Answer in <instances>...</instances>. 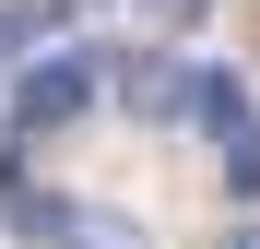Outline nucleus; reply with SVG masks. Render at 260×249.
Returning <instances> with one entry per match:
<instances>
[{"instance_id":"f257e3e1","label":"nucleus","mask_w":260,"mask_h":249,"mask_svg":"<svg viewBox=\"0 0 260 249\" xmlns=\"http://www.w3.org/2000/svg\"><path fill=\"white\" fill-rule=\"evenodd\" d=\"M83 107H95V60H83V48H48V60L12 83V131H24V143H36V131H71Z\"/></svg>"},{"instance_id":"f03ea898","label":"nucleus","mask_w":260,"mask_h":249,"mask_svg":"<svg viewBox=\"0 0 260 249\" xmlns=\"http://www.w3.org/2000/svg\"><path fill=\"white\" fill-rule=\"evenodd\" d=\"M118 95L142 107V119H201V71H189L178 48H130V60H118Z\"/></svg>"},{"instance_id":"7ed1b4c3","label":"nucleus","mask_w":260,"mask_h":249,"mask_svg":"<svg viewBox=\"0 0 260 249\" xmlns=\"http://www.w3.org/2000/svg\"><path fill=\"white\" fill-rule=\"evenodd\" d=\"M213 154H225V190H237V202H260V119H248V131H225Z\"/></svg>"},{"instance_id":"20e7f679","label":"nucleus","mask_w":260,"mask_h":249,"mask_svg":"<svg viewBox=\"0 0 260 249\" xmlns=\"http://www.w3.org/2000/svg\"><path fill=\"white\" fill-rule=\"evenodd\" d=\"M59 249H142V226H118V214H83V226H71Z\"/></svg>"},{"instance_id":"39448f33","label":"nucleus","mask_w":260,"mask_h":249,"mask_svg":"<svg viewBox=\"0 0 260 249\" xmlns=\"http://www.w3.org/2000/svg\"><path fill=\"white\" fill-rule=\"evenodd\" d=\"M142 12H154V24H201V0H142Z\"/></svg>"},{"instance_id":"423d86ee","label":"nucleus","mask_w":260,"mask_h":249,"mask_svg":"<svg viewBox=\"0 0 260 249\" xmlns=\"http://www.w3.org/2000/svg\"><path fill=\"white\" fill-rule=\"evenodd\" d=\"M225 249H260V214H237V226H225Z\"/></svg>"}]
</instances>
